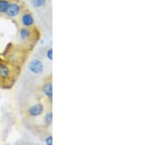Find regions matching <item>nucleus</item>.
I'll list each match as a JSON object with an SVG mask.
<instances>
[{
    "mask_svg": "<svg viewBox=\"0 0 164 145\" xmlns=\"http://www.w3.org/2000/svg\"><path fill=\"white\" fill-rule=\"evenodd\" d=\"M53 123V111L52 107H50L44 113L43 124L45 128H50Z\"/></svg>",
    "mask_w": 164,
    "mask_h": 145,
    "instance_id": "nucleus-8",
    "label": "nucleus"
},
{
    "mask_svg": "<svg viewBox=\"0 0 164 145\" xmlns=\"http://www.w3.org/2000/svg\"><path fill=\"white\" fill-rule=\"evenodd\" d=\"M28 69L31 73L36 76L42 75L45 70V63L42 59L34 58L29 61L28 64Z\"/></svg>",
    "mask_w": 164,
    "mask_h": 145,
    "instance_id": "nucleus-4",
    "label": "nucleus"
},
{
    "mask_svg": "<svg viewBox=\"0 0 164 145\" xmlns=\"http://www.w3.org/2000/svg\"><path fill=\"white\" fill-rule=\"evenodd\" d=\"M40 90L47 103L52 106L53 101V76L49 75L45 78L41 84Z\"/></svg>",
    "mask_w": 164,
    "mask_h": 145,
    "instance_id": "nucleus-2",
    "label": "nucleus"
},
{
    "mask_svg": "<svg viewBox=\"0 0 164 145\" xmlns=\"http://www.w3.org/2000/svg\"><path fill=\"white\" fill-rule=\"evenodd\" d=\"M1 16H2V13H1V12H0V18H1Z\"/></svg>",
    "mask_w": 164,
    "mask_h": 145,
    "instance_id": "nucleus-13",
    "label": "nucleus"
},
{
    "mask_svg": "<svg viewBox=\"0 0 164 145\" xmlns=\"http://www.w3.org/2000/svg\"><path fill=\"white\" fill-rule=\"evenodd\" d=\"M45 57L49 62H52L53 61V48L52 46L48 47L45 52Z\"/></svg>",
    "mask_w": 164,
    "mask_h": 145,
    "instance_id": "nucleus-11",
    "label": "nucleus"
},
{
    "mask_svg": "<svg viewBox=\"0 0 164 145\" xmlns=\"http://www.w3.org/2000/svg\"><path fill=\"white\" fill-rule=\"evenodd\" d=\"M32 28H29V27H21L19 29L18 31V35L19 38L22 42H27L32 39L34 36V32L32 31Z\"/></svg>",
    "mask_w": 164,
    "mask_h": 145,
    "instance_id": "nucleus-6",
    "label": "nucleus"
},
{
    "mask_svg": "<svg viewBox=\"0 0 164 145\" xmlns=\"http://www.w3.org/2000/svg\"><path fill=\"white\" fill-rule=\"evenodd\" d=\"M11 69L7 64L0 62V79H8L11 76Z\"/></svg>",
    "mask_w": 164,
    "mask_h": 145,
    "instance_id": "nucleus-7",
    "label": "nucleus"
},
{
    "mask_svg": "<svg viewBox=\"0 0 164 145\" xmlns=\"http://www.w3.org/2000/svg\"><path fill=\"white\" fill-rule=\"evenodd\" d=\"M48 0H31V4L35 8H42L47 5Z\"/></svg>",
    "mask_w": 164,
    "mask_h": 145,
    "instance_id": "nucleus-9",
    "label": "nucleus"
},
{
    "mask_svg": "<svg viewBox=\"0 0 164 145\" xmlns=\"http://www.w3.org/2000/svg\"><path fill=\"white\" fill-rule=\"evenodd\" d=\"M11 0H0V12L5 14L7 11Z\"/></svg>",
    "mask_w": 164,
    "mask_h": 145,
    "instance_id": "nucleus-10",
    "label": "nucleus"
},
{
    "mask_svg": "<svg viewBox=\"0 0 164 145\" xmlns=\"http://www.w3.org/2000/svg\"><path fill=\"white\" fill-rule=\"evenodd\" d=\"M23 3L21 0H11L7 11L5 13L6 17L10 19H16L19 18L23 10Z\"/></svg>",
    "mask_w": 164,
    "mask_h": 145,
    "instance_id": "nucleus-1",
    "label": "nucleus"
},
{
    "mask_svg": "<svg viewBox=\"0 0 164 145\" xmlns=\"http://www.w3.org/2000/svg\"><path fill=\"white\" fill-rule=\"evenodd\" d=\"M44 142L47 145H52L53 144V136L51 134H48L45 136Z\"/></svg>",
    "mask_w": 164,
    "mask_h": 145,
    "instance_id": "nucleus-12",
    "label": "nucleus"
},
{
    "mask_svg": "<svg viewBox=\"0 0 164 145\" xmlns=\"http://www.w3.org/2000/svg\"><path fill=\"white\" fill-rule=\"evenodd\" d=\"M45 112V105L41 101L32 104L26 109V115L30 118H38Z\"/></svg>",
    "mask_w": 164,
    "mask_h": 145,
    "instance_id": "nucleus-3",
    "label": "nucleus"
},
{
    "mask_svg": "<svg viewBox=\"0 0 164 145\" xmlns=\"http://www.w3.org/2000/svg\"><path fill=\"white\" fill-rule=\"evenodd\" d=\"M19 23L21 27L31 28L35 25L36 21L32 12L25 9L19 16Z\"/></svg>",
    "mask_w": 164,
    "mask_h": 145,
    "instance_id": "nucleus-5",
    "label": "nucleus"
},
{
    "mask_svg": "<svg viewBox=\"0 0 164 145\" xmlns=\"http://www.w3.org/2000/svg\"><path fill=\"white\" fill-rule=\"evenodd\" d=\"M21 1H22V0H21Z\"/></svg>",
    "mask_w": 164,
    "mask_h": 145,
    "instance_id": "nucleus-14",
    "label": "nucleus"
}]
</instances>
